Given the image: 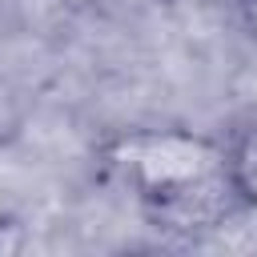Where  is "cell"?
I'll use <instances>...</instances> for the list:
<instances>
[{"label":"cell","instance_id":"1","mask_svg":"<svg viewBox=\"0 0 257 257\" xmlns=\"http://www.w3.org/2000/svg\"><path fill=\"white\" fill-rule=\"evenodd\" d=\"M104 161L145 221L165 233L201 237L241 213L221 137L189 128H133L108 141Z\"/></svg>","mask_w":257,"mask_h":257},{"label":"cell","instance_id":"2","mask_svg":"<svg viewBox=\"0 0 257 257\" xmlns=\"http://www.w3.org/2000/svg\"><path fill=\"white\" fill-rule=\"evenodd\" d=\"M221 141H225V165H229L233 193H237L241 209L257 213V116L229 128Z\"/></svg>","mask_w":257,"mask_h":257}]
</instances>
